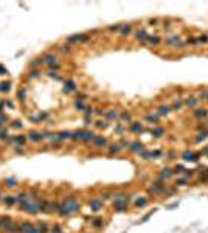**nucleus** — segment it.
<instances>
[{
    "mask_svg": "<svg viewBox=\"0 0 208 233\" xmlns=\"http://www.w3.org/2000/svg\"><path fill=\"white\" fill-rule=\"evenodd\" d=\"M79 208H81L79 202L76 201L75 197H68V199H65V201H64V204H61V210H59V213L65 216V215H70V213L78 211Z\"/></svg>",
    "mask_w": 208,
    "mask_h": 233,
    "instance_id": "nucleus-1",
    "label": "nucleus"
},
{
    "mask_svg": "<svg viewBox=\"0 0 208 233\" xmlns=\"http://www.w3.org/2000/svg\"><path fill=\"white\" fill-rule=\"evenodd\" d=\"M166 44L172 45V47H180V48L185 47V42H182V39L179 37V34H171V36H168L166 37Z\"/></svg>",
    "mask_w": 208,
    "mask_h": 233,
    "instance_id": "nucleus-2",
    "label": "nucleus"
},
{
    "mask_svg": "<svg viewBox=\"0 0 208 233\" xmlns=\"http://www.w3.org/2000/svg\"><path fill=\"white\" fill-rule=\"evenodd\" d=\"M41 59H42V62L48 64L50 67H53V66L57 64V58H56V55H53V53H44V55L41 56Z\"/></svg>",
    "mask_w": 208,
    "mask_h": 233,
    "instance_id": "nucleus-3",
    "label": "nucleus"
},
{
    "mask_svg": "<svg viewBox=\"0 0 208 233\" xmlns=\"http://www.w3.org/2000/svg\"><path fill=\"white\" fill-rule=\"evenodd\" d=\"M86 41H88V34H84V33L73 34V36H68L67 37L68 44H73V42H86Z\"/></svg>",
    "mask_w": 208,
    "mask_h": 233,
    "instance_id": "nucleus-4",
    "label": "nucleus"
},
{
    "mask_svg": "<svg viewBox=\"0 0 208 233\" xmlns=\"http://www.w3.org/2000/svg\"><path fill=\"white\" fill-rule=\"evenodd\" d=\"M165 191V183L159 180V182H155V183H152L151 186H149V193H154V194H160V193H163Z\"/></svg>",
    "mask_w": 208,
    "mask_h": 233,
    "instance_id": "nucleus-5",
    "label": "nucleus"
},
{
    "mask_svg": "<svg viewBox=\"0 0 208 233\" xmlns=\"http://www.w3.org/2000/svg\"><path fill=\"white\" fill-rule=\"evenodd\" d=\"M24 210H25V211H28V213H37V211H41L39 205L34 204V202H28V201L24 204Z\"/></svg>",
    "mask_w": 208,
    "mask_h": 233,
    "instance_id": "nucleus-6",
    "label": "nucleus"
},
{
    "mask_svg": "<svg viewBox=\"0 0 208 233\" xmlns=\"http://www.w3.org/2000/svg\"><path fill=\"white\" fill-rule=\"evenodd\" d=\"M197 157H199V154H194V152H191V151H185L182 154V159L186 160V162H196V160H199Z\"/></svg>",
    "mask_w": 208,
    "mask_h": 233,
    "instance_id": "nucleus-7",
    "label": "nucleus"
},
{
    "mask_svg": "<svg viewBox=\"0 0 208 233\" xmlns=\"http://www.w3.org/2000/svg\"><path fill=\"white\" fill-rule=\"evenodd\" d=\"M88 207H90V210H93V211H98V210L103 208V201L101 199H92L88 202Z\"/></svg>",
    "mask_w": 208,
    "mask_h": 233,
    "instance_id": "nucleus-8",
    "label": "nucleus"
},
{
    "mask_svg": "<svg viewBox=\"0 0 208 233\" xmlns=\"http://www.w3.org/2000/svg\"><path fill=\"white\" fill-rule=\"evenodd\" d=\"M130 31H132V26H130L129 24H123V25L120 26V36H121V37L129 36Z\"/></svg>",
    "mask_w": 208,
    "mask_h": 233,
    "instance_id": "nucleus-9",
    "label": "nucleus"
},
{
    "mask_svg": "<svg viewBox=\"0 0 208 233\" xmlns=\"http://www.w3.org/2000/svg\"><path fill=\"white\" fill-rule=\"evenodd\" d=\"M92 142H93V145H95V146H98V148H104L107 145V140L104 138V137H95Z\"/></svg>",
    "mask_w": 208,
    "mask_h": 233,
    "instance_id": "nucleus-10",
    "label": "nucleus"
},
{
    "mask_svg": "<svg viewBox=\"0 0 208 233\" xmlns=\"http://www.w3.org/2000/svg\"><path fill=\"white\" fill-rule=\"evenodd\" d=\"M148 36H149V34L146 33L143 28H140V30H137V31H135V37L138 41H146V39H148Z\"/></svg>",
    "mask_w": 208,
    "mask_h": 233,
    "instance_id": "nucleus-11",
    "label": "nucleus"
},
{
    "mask_svg": "<svg viewBox=\"0 0 208 233\" xmlns=\"http://www.w3.org/2000/svg\"><path fill=\"white\" fill-rule=\"evenodd\" d=\"M72 138H75V140H86V131H75V132H72Z\"/></svg>",
    "mask_w": 208,
    "mask_h": 233,
    "instance_id": "nucleus-12",
    "label": "nucleus"
},
{
    "mask_svg": "<svg viewBox=\"0 0 208 233\" xmlns=\"http://www.w3.org/2000/svg\"><path fill=\"white\" fill-rule=\"evenodd\" d=\"M129 148H130V151H134V152L143 151V145H141L140 142H132V143L129 145Z\"/></svg>",
    "mask_w": 208,
    "mask_h": 233,
    "instance_id": "nucleus-13",
    "label": "nucleus"
},
{
    "mask_svg": "<svg viewBox=\"0 0 208 233\" xmlns=\"http://www.w3.org/2000/svg\"><path fill=\"white\" fill-rule=\"evenodd\" d=\"M146 120L151 124H157L159 123V113H149V115H146Z\"/></svg>",
    "mask_w": 208,
    "mask_h": 233,
    "instance_id": "nucleus-14",
    "label": "nucleus"
},
{
    "mask_svg": "<svg viewBox=\"0 0 208 233\" xmlns=\"http://www.w3.org/2000/svg\"><path fill=\"white\" fill-rule=\"evenodd\" d=\"M126 204H128V201H115V210H118V211L126 210Z\"/></svg>",
    "mask_w": 208,
    "mask_h": 233,
    "instance_id": "nucleus-15",
    "label": "nucleus"
},
{
    "mask_svg": "<svg viewBox=\"0 0 208 233\" xmlns=\"http://www.w3.org/2000/svg\"><path fill=\"white\" fill-rule=\"evenodd\" d=\"M76 89V84L73 82V81H67L65 82V86H64V90L67 92V93H70V92H73Z\"/></svg>",
    "mask_w": 208,
    "mask_h": 233,
    "instance_id": "nucleus-16",
    "label": "nucleus"
},
{
    "mask_svg": "<svg viewBox=\"0 0 208 233\" xmlns=\"http://www.w3.org/2000/svg\"><path fill=\"white\" fill-rule=\"evenodd\" d=\"M129 129H130L132 132H135V134H141V132H143V128H141L140 123H132Z\"/></svg>",
    "mask_w": 208,
    "mask_h": 233,
    "instance_id": "nucleus-17",
    "label": "nucleus"
},
{
    "mask_svg": "<svg viewBox=\"0 0 208 233\" xmlns=\"http://www.w3.org/2000/svg\"><path fill=\"white\" fill-rule=\"evenodd\" d=\"M104 115H106L107 120H117V118H120V115H118V113L115 112V110H107V112L104 113Z\"/></svg>",
    "mask_w": 208,
    "mask_h": 233,
    "instance_id": "nucleus-18",
    "label": "nucleus"
},
{
    "mask_svg": "<svg viewBox=\"0 0 208 233\" xmlns=\"http://www.w3.org/2000/svg\"><path fill=\"white\" fill-rule=\"evenodd\" d=\"M172 173H174V171H171L169 168H165V170H161L160 177H161V179H169V177L172 176Z\"/></svg>",
    "mask_w": 208,
    "mask_h": 233,
    "instance_id": "nucleus-19",
    "label": "nucleus"
},
{
    "mask_svg": "<svg viewBox=\"0 0 208 233\" xmlns=\"http://www.w3.org/2000/svg\"><path fill=\"white\" fill-rule=\"evenodd\" d=\"M169 112H171V107L166 106V104H163V106H160V107H159V113H160V115H168Z\"/></svg>",
    "mask_w": 208,
    "mask_h": 233,
    "instance_id": "nucleus-20",
    "label": "nucleus"
},
{
    "mask_svg": "<svg viewBox=\"0 0 208 233\" xmlns=\"http://www.w3.org/2000/svg\"><path fill=\"white\" fill-rule=\"evenodd\" d=\"M149 42L151 45H159L160 44V37L159 36H148V39H146Z\"/></svg>",
    "mask_w": 208,
    "mask_h": 233,
    "instance_id": "nucleus-21",
    "label": "nucleus"
},
{
    "mask_svg": "<svg viewBox=\"0 0 208 233\" xmlns=\"http://www.w3.org/2000/svg\"><path fill=\"white\" fill-rule=\"evenodd\" d=\"M194 117H197V118H205V117H207V110H205V109H196V110H194Z\"/></svg>",
    "mask_w": 208,
    "mask_h": 233,
    "instance_id": "nucleus-22",
    "label": "nucleus"
},
{
    "mask_svg": "<svg viewBox=\"0 0 208 233\" xmlns=\"http://www.w3.org/2000/svg\"><path fill=\"white\" fill-rule=\"evenodd\" d=\"M152 135L154 137H157V138H159V137H161L165 134V131H163V128H155V129H152Z\"/></svg>",
    "mask_w": 208,
    "mask_h": 233,
    "instance_id": "nucleus-23",
    "label": "nucleus"
},
{
    "mask_svg": "<svg viewBox=\"0 0 208 233\" xmlns=\"http://www.w3.org/2000/svg\"><path fill=\"white\" fill-rule=\"evenodd\" d=\"M120 145H110V146L109 148H107V151H109L110 152V154H115V152H118V151H120Z\"/></svg>",
    "mask_w": 208,
    "mask_h": 233,
    "instance_id": "nucleus-24",
    "label": "nucleus"
},
{
    "mask_svg": "<svg viewBox=\"0 0 208 233\" xmlns=\"http://www.w3.org/2000/svg\"><path fill=\"white\" fill-rule=\"evenodd\" d=\"M207 137H208V131H202L197 137H196V142H202V140L207 138Z\"/></svg>",
    "mask_w": 208,
    "mask_h": 233,
    "instance_id": "nucleus-25",
    "label": "nucleus"
},
{
    "mask_svg": "<svg viewBox=\"0 0 208 233\" xmlns=\"http://www.w3.org/2000/svg\"><path fill=\"white\" fill-rule=\"evenodd\" d=\"M186 106H190V107H194L196 104H197V98H186Z\"/></svg>",
    "mask_w": 208,
    "mask_h": 233,
    "instance_id": "nucleus-26",
    "label": "nucleus"
},
{
    "mask_svg": "<svg viewBox=\"0 0 208 233\" xmlns=\"http://www.w3.org/2000/svg\"><path fill=\"white\" fill-rule=\"evenodd\" d=\"M120 118H121L123 123H129V121H130V115H129L128 112H123L121 115H120Z\"/></svg>",
    "mask_w": 208,
    "mask_h": 233,
    "instance_id": "nucleus-27",
    "label": "nucleus"
},
{
    "mask_svg": "<svg viewBox=\"0 0 208 233\" xmlns=\"http://www.w3.org/2000/svg\"><path fill=\"white\" fill-rule=\"evenodd\" d=\"M199 98L200 100H207L208 101V90H200L199 92Z\"/></svg>",
    "mask_w": 208,
    "mask_h": 233,
    "instance_id": "nucleus-28",
    "label": "nucleus"
},
{
    "mask_svg": "<svg viewBox=\"0 0 208 233\" xmlns=\"http://www.w3.org/2000/svg\"><path fill=\"white\" fill-rule=\"evenodd\" d=\"M59 138H72V132H68V131L61 132L59 134Z\"/></svg>",
    "mask_w": 208,
    "mask_h": 233,
    "instance_id": "nucleus-29",
    "label": "nucleus"
},
{
    "mask_svg": "<svg viewBox=\"0 0 208 233\" xmlns=\"http://www.w3.org/2000/svg\"><path fill=\"white\" fill-rule=\"evenodd\" d=\"M186 44L197 45V44H199V39H197V37H188V39H186Z\"/></svg>",
    "mask_w": 208,
    "mask_h": 233,
    "instance_id": "nucleus-30",
    "label": "nucleus"
},
{
    "mask_svg": "<svg viewBox=\"0 0 208 233\" xmlns=\"http://www.w3.org/2000/svg\"><path fill=\"white\" fill-rule=\"evenodd\" d=\"M92 224H93L96 228H99V227H101V225H103V219H99V217H96V219H93V221H92Z\"/></svg>",
    "mask_w": 208,
    "mask_h": 233,
    "instance_id": "nucleus-31",
    "label": "nucleus"
},
{
    "mask_svg": "<svg viewBox=\"0 0 208 233\" xmlns=\"http://www.w3.org/2000/svg\"><path fill=\"white\" fill-rule=\"evenodd\" d=\"M180 107H182V100L174 101V104H172V110H179Z\"/></svg>",
    "mask_w": 208,
    "mask_h": 233,
    "instance_id": "nucleus-32",
    "label": "nucleus"
},
{
    "mask_svg": "<svg viewBox=\"0 0 208 233\" xmlns=\"http://www.w3.org/2000/svg\"><path fill=\"white\" fill-rule=\"evenodd\" d=\"M109 126V121H98L96 123V128H99V129H104V128H107Z\"/></svg>",
    "mask_w": 208,
    "mask_h": 233,
    "instance_id": "nucleus-33",
    "label": "nucleus"
},
{
    "mask_svg": "<svg viewBox=\"0 0 208 233\" xmlns=\"http://www.w3.org/2000/svg\"><path fill=\"white\" fill-rule=\"evenodd\" d=\"M161 152L160 151H149V159H154V157H160Z\"/></svg>",
    "mask_w": 208,
    "mask_h": 233,
    "instance_id": "nucleus-34",
    "label": "nucleus"
},
{
    "mask_svg": "<svg viewBox=\"0 0 208 233\" xmlns=\"http://www.w3.org/2000/svg\"><path fill=\"white\" fill-rule=\"evenodd\" d=\"M3 201H5L6 204H16V197H14V196H6Z\"/></svg>",
    "mask_w": 208,
    "mask_h": 233,
    "instance_id": "nucleus-35",
    "label": "nucleus"
},
{
    "mask_svg": "<svg viewBox=\"0 0 208 233\" xmlns=\"http://www.w3.org/2000/svg\"><path fill=\"white\" fill-rule=\"evenodd\" d=\"M25 95H26V89H20V90H19V100L24 101L25 100Z\"/></svg>",
    "mask_w": 208,
    "mask_h": 233,
    "instance_id": "nucleus-36",
    "label": "nucleus"
},
{
    "mask_svg": "<svg viewBox=\"0 0 208 233\" xmlns=\"http://www.w3.org/2000/svg\"><path fill=\"white\" fill-rule=\"evenodd\" d=\"M140 155H141V157H143L145 160H149V151H146V149L140 151Z\"/></svg>",
    "mask_w": 208,
    "mask_h": 233,
    "instance_id": "nucleus-37",
    "label": "nucleus"
},
{
    "mask_svg": "<svg viewBox=\"0 0 208 233\" xmlns=\"http://www.w3.org/2000/svg\"><path fill=\"white\" fill-rule=\"evenodd\" d=\"M39 64H42V59H34V61L30 62V67H37Z\"/></svg>",
    "mask_w": 208,
    "mask_h": 233,
    "instance_id": "nucleus-38",
    "label": "nucleus"
},
{
    "mask_svg": "<svg viewBox=\"0 0 208 233\" xmlns=\"http://www.w3.org/2000/svg\"><path fill=\"white\" fill-rule=\"evenodd\" d=\"M75 107L78 109V110H84V109H86V106H84V103H79V101H76V103H75Z\"/></svg>",
    "mask_w": 208,
    "mask_h": 233,
    "instance_id": "nucleus-39",
    "label": "nucleus"
},
{
    "mask_svg": "<svg viewBox=\"0 0 208 233\" xmlns=\"http://www.w3.org/2000/svg\"><path fill=\"white\" fill-rule=\"evenodd\" d=\"M5 183H6V186H16V180L14 179H6Z\"/></svg>",
    "mask_w": 208,
    "mask_h": 233,
    "instance_id": "nucleus-40",
    "label": "nucleus"
},
{
    "mask_svg": "<svg viewBox=\"0 0 208 233\" xmlns=\"http://www.w3.org/2000/svg\"><path fill=\"white\" fill-rule=\"evenodd\" d=\"M176 185H177V186H183V185H186V179H177Z\"/></svg>",
    "mask_w": 208,
    "mask_h": 233,
    "instance_id": "nucleus-41",
    "label": "nucleus"
},
{
    "mask_svg": "<svg viewBox=\"0 0 208 233\" xmlns=\"http://www.w3.org/2000/svg\"><path fill=\"white\" fill-rule=\"evenodd\" d=\"M0 138H8V131H6V129H2V131H0Z\"/></svg>",
    "mask_w": 208,
    "mask_h": 233,
    "instance_id": "nucleus-42",
    "label": "nucleus"
},
{
    "mask_svg": "<svg viewBox=\"0 0 208 233\" xmlns=\"http://www.w3.org/2000/svg\"><path fill=\"white\" fill-rule=\"evenodd\" d=\"M37 232H39V233H48V228H47V225H39V228H37Z\"/></svg>",
    "mask_w": 208,
    "mask_h": 233,
    "instance_id": "nucleus-43",
    "label": "nucleus"
},
{
    "mask_svg": "<svg viewBox=\"0 0 208 233\" xmlns=\"http://www.w3.org/2000/svg\"><path fill=\"white\" fill-rule=\"evenodd\" d=\"M146 202H148L146 199H137V201H135V205H137V207H141V205H145Z\"/></svg>",
    "mask_w": 208,
    "mask_h": 233,
    "instance_id": "nucleus-44",
    "label": "nucleus"
},
{
    "mask_svg": "<svg viewBox=\"0 0 208 233\" xmlns=\"http://www.w3.org/2000/svg\"><path fill=\"white\" fill-rule=\"evenodd\" d=\"M176 173H179V174H183V173H185V168H183L182 165H177V166H176Z\"/></svg>",
    "mask_w": 208,
    "mask_h": 233,
    "instance_id": "nucleus-45",
    "label": "nucleus"
},
{
    "mask_svg": "<svg viewBox=\"0 0 208 233\" xmlns=\"http://www.w3.org/2000/svg\"><path fill=\"white\" fill-rule=\"evenodd\" d=\"M120 26L121 25H110L107 30H109V31H118V30H120Z\"/></svg>",
    "mask_w": 208,
    "mask_h": 233,
    "instance_id": "nucleus-46",
    "label": "nucleus"
},
{
    "mask_svg": "<svg viewBox=\"0 0 208 233\" xmlns=\"http://www.w3.org/2000/svg\"><path fill=\"white\" fill-rule=\"evenodd\" d=\"M51 232H53V233H62V230H61V227H59V225H53Z\"/></svg>",
    "mask_w": 208,
    "mask_h": 233,
    "instance_id": "nucleus-47",
    "label": "nucleus"
},
{
    "mask_svg": "<svg viewBox=\"0 0 208 233\" xmlns=\"http://www.w3.org/2000/svg\"><path fill=\"white\" fill-rule=\"evenodd\" d=\"M37 75H39V70H33V72H31V73H30V75H28V78H30V79H31V78H36V76H37Z\"/></svg>",
    "mask_w": 208,
    "mask_h": 233,
    "instance_id": "nucleus-48",
    "label": "nucleus"
},
{
    "mask_svg": "<svg viewBox=\"0 0 208 233\" xmlns=\"http://www.w3.org/2000/svg\"><path fill=\"white\" fill-rule=\"evenodd\" d=\"M59 50L62 53H68V47H65V45H59Z\"/></svg>",
    "mask_w": 208,
    "mask_h": 233,
    "instance_id": "nucleus-49",
    "label": "nucleus"
},
{
    "mask_svg": "<svg viewBox=\"0 0 208 233\" xmlns=\"http://www.w3.org/2000/svg\"><path fill=\"white\" fill-rule=\"evenodd\" d=\"M197 39H199V42H208V36H200Z\"/></svg>",
    "mask_w": 208,
    "mask_h": 233,
    "instance_id": "nucleus-50",
    "label": "nucleus"
},
{
    "mask_svg": "<svg viewBox=\"0 0 208 233\" xmlns=\"http://www.w3.org/2000/svg\"><path fill=\"white\" fill-rule=\"evenodd\" d=\"M115 131H117V132H123L124 129H123V126H121V124H118V126H115Z\"/></svg>",
    "mask_w": 208,
    "mask_h": 233,
    "instance_id": "nucleus-51",
    "label": "nucleus"
},
{
    "mask_svg": "<svg viewBox=\"0 0 208 233\" xmlns=\"http://www.w3.org/2000/svg\"><path fill=\"white\" fill-rule=\"evenodd\" d=\"M8 89H9V84H5V86H0V90H5V92H6Z\"/></svg>",
    "mask_w": 208,
    "mask_h": 233,
    "instance_id": "nucleus-52",
    "label": "nucleus"
},
{
    "mask_svg": "<svg viewBox=\"0 0 208 233\" xmlns=\"http://www.w3.org/2000/svg\"><path fill=\"white\" fill-rule=\"evenodd\" d=\"M76 98H78V100H84V98H86V95H82V93H78V95H76Z\"/></svg>",
    "mask_w": 208,
    "mask_h": 233,
    "instance_id": "nucleus-53",
    "label": "nucleus"
},
{
    "mask_svg": "<svg viewBox=\"0 0 208 233\" xmlns=\"http://www.w3.org/2000/svg\"><path fill=\"white\" fill-rule=\"evenodd\" d=\"M149 25H157V19H151V20H149Z\"/></svg>",
    "mask_w": 208,
    "mask_h": 233,
    "instance_id": "nucleus-54",
    "label": "nucleus"
},
{
    "mask_svg": "<svg viewBox=\"0 0 208 233\" xmlns=\"http://www.w3.org/2000/svg\"><path fill=\"white\" fill-rule=\"evenodd\" d=\"M20 126H22L20 121H17V123H13V128H20Z\"/></svg>",
    "mask_w": 208,
    "mask_h": 233,
    "instance_id": "nucleus-55",
    "label": "nucleus"
},
{
    "mask_svg": "<svg viewBox=\"0 0 208 233\" xmlns=\"http://www.w3.org/2000/svg\"><path fill=\"white\" fill-rule=\"evenodd\" d=\"M0 73H6V68H3V67H0Z\"/></svg>",
    "mask_w": 208,
    "mask_h": 233,
    "instance_id": "nucleus-56",
    "label": "nucleus"
},
{
    "mask_svg": "<svg viewBox=\"0 0 208 233\" xmlns=\"http://www.w3.org/2000/svg\"><path fill=\"white\" fill-rule=\"evenodd\" d=\"M203 154H208V148H205V149H203Z\"/></svg>",
    "mask_w": 208,
    "mask_h": 233,
    "instance_id": "nucleus-57",
    "label": "nucleus"
}]
</instances>
